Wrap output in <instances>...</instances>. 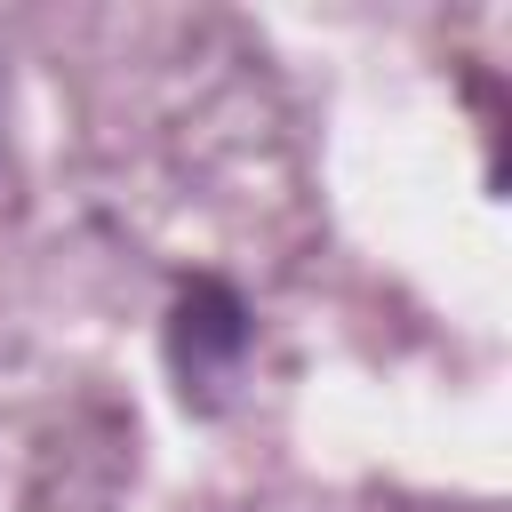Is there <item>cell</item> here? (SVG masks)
I'll return each instance as SVG.
<instances>
[{
	"instance_id": "cell-1",
	"label": "cell",
	"mask_w": 512,
	"mask_h": 512,
	"mask_svg": "<svg viewBox=\"0 0 512 512\" xmlns=\"http://www.w3.org/2000/svg\"><path fill=\"white\" fill-rule=\"evenodd\" d=\"M248 352V304L224 288V280H184L176 304H168V368H176V392L192 408H216L232 368Z\"/></svg>"
}]
</instances>
